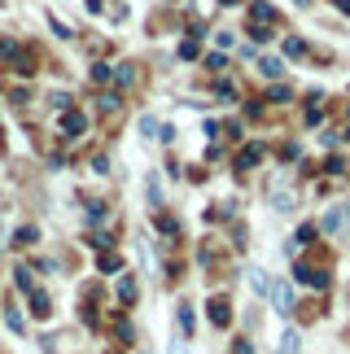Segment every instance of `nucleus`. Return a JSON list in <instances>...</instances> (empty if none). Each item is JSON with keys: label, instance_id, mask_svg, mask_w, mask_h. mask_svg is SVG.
I'll return each instance as SVG.
<instances>
[{"label": "nucleus", "instance_id": "nucleus-1", "mask_svg": "<svg viewBox=\"0 0 350 354\" xmlns=\"http://www.w3.org/2000/svg\"><path fill=\"white\" fill-rule=\"evenodd\" d=\"M293 276H298L302 284H311V289H329V276H324V271H315V267H306V263L293 267Z\"/></svg>", "mask_w": 350, "mask_h": 354}, {"label": "nucleus", "instance_id": "nucleus-2", "mask_svg": "<svg viewBox=\"0 0 350 354\" xmlns=\"http://www.w3.org/2000/svg\"><path fill=\"white\" fill-rule=\"evenodd\" d=\"M210 324H214V328H228V324H232V310H228V302H223V297H210Z\"/></svg>", "mask_w": 350, "mask_h": 354}, {"label": "nucleus", "instance_id": "nucleus-3", "mask_svg": "<svg viewBox=\"0 0 350 354\" xmlns=\"http://www.w3.org/2000/svg\"><path fill=\"white\" fill-rule=\"evenodd\" d=\"M272 302H276V310H280V315H289V310H293V289H289L285 280H280V284H272Z\"/></svg>", "mask_w": 350, "mask_h": 354}, {"label": "nucleus", "instance_id": "nucleus-4", "mask_svg": "<svg viewBox=\"0 0 350 354\" xmlns=\"http://www.w3.org/2000/svg\"><path fill=\"white\" fill-rule=\"evenodd\" d=\"M84 127H88V118L79 114V110H66V114H62V131H66V136H84Z\"/></svg>", "mask_w": 350, "mask_h": 354}, {"label": "nucleus", "instance_id": "nucleus-5", "mask_svg": "<svg viewBox=\"0 0 350 354\" xmlns=\"http://www.w3.org/2000/svg\"><path fill=\"white\" fill-rule=\"evenodd\" d=\"M346 223H350V206H338L333 214H324V232H342Z\"/></svg>", "mask_w": 350, "mask_h": 354}, {"label": "nucleus", "instance_id": "nucleus-6", "mask_svg": "<svg viewBox=\"0 0 350 354\" xmlns=\"http://www.w3.org/2000/svg\"><path fill=\"white\" fill-rule=\"evenodd\" d=\"M250 22H267V26H272L276 22V9L263 5V0H254V5H250Z\"/></svg>", "mask_w": 350, "mask_h": 354}, {"label": "nucleus", "instance_id": "nucleus-7", "mask_svg": "<svg viewBox=\"0 0 350 354\" xmlns=\"http://www.w3.org/2000/svg\"><path fill=\"white\" fill-rule=\"evenodd\" d=\"M31 310H35V319H48L53 310H48V293H35L31 289Z\"/></svg>", "mask_w": 350, "mask_h": 354}, {"label": "nucleus", "instance_id": "nucleus-8", "mask_svg": "<svg viewBox=\"0 0 350 354\" xmlns=\"http://www.w3.org/2000/svg\"><path fill=\"white\" fill-rule=\"evenodd\" d=\"M97 114H118V92H105V97H97Z\"/></svg>", "mask_w": 350, "mask_h": 354}, {"label": "nucleus", "instance_id": "nucleus-9", "mask_svg": "<svg viewBox=\"0 0 350 354\" xmlns=\"http://www.w3.org/2000/svg\"><path fill=\"white\" fill-rule=\"evenodd\" d=\"M250 39H254V44H267V39H272V26H267V22H250Z\"/></svg>", "mask_w": 350, "mask_h": 354}, {"label": "nucleus", "instance_id": "nucleus-10", "mask_svg": "<svg viewBox=\"0 0 350 354\" xmlns=\"http://www.w3.org/2000/svg\"><path fill=\"white\" fill-rule=\"evenodd\" d=\"M259 66H263V75H267V79H280V75H285V62H276V57H263Z\"/></svg>", "mask_w": 350, "mask_h": 354}, {"label": "nucleus", "instance_id": "nucleus-11", "mask_svg": "<svg viewBox=\"0 0 350 354\" xmlns=\"http://www.w3.org/2000/svg\"><path fill=\"white\" fill-rule=\"evenodd\" d=\"M276 354H298V333H285V337H280Z\"/></svg>", "mask_w": 350, "mask_h": 354}, {"label": "nucleus", "instance_id": "nucleus-12", "mask_svg": "<svg viewBox=\"0 0 350 354\" xmlns=\"http://www.w3.org/2000/svg\"><path fill=\"white\" fill-rule=\"evenodd\" d=\"M259 153H263V149H259V145H254V149H246V153H241V158H237V167H241V171H246V167H254V162H259Z\"/></svg>", "mask_w": 350, "mask_h": 354}, {"label": "nucleus", "instance_id": "nucleus-13", "mask_svg": "<svg viewBox=\"0 0 350 354\" xmlns=\"http://www.w3.org/2000/svg\"><path fill=\"white\" fill-rule=\"evenodd\" d=\"M315 232H320L315 223H302V227H298V245H311V241H315Z\"/></svg>", "mask_w": 350, "mask_h": 354}, {"label": "nucleus", "instance_id": "nucleus-14", "mask_svg": "<svg viewBox=\"0 0 350 354\" xmlns=\"http://www.w3.org/2000/svg\"><path fill=\"white\" fill-rule=\"evenodd\" d=\"M118 297H123V302H131V297H136V280H123V284H118Z\"/></svg>", "mask_w": 350, "mask_h": 354}, {"label": "nucleus", "instance_id": "nucleus-15", "mask_svg": "<svg viewBox=\"0 0 350 354\" xmlns=\"http://www.w3.org/2000/svg\"><path fill=\"white\" fill-rule=\"evenodd\" d=\"M302 53H306L302 39H285V57H302Z\"/></svg>", "mask_w": 350, "mask_h": 354}, {"label": "nucleus", "instance_id": "nucleus-16", "mask_svg": "<svg viewBox=\"0 0 350 354\" xmlns=\"http://www.w3.org/2000/svg\"><path fill=\"white\" fill-rule=\"evenodd\" d=\"M13 245H18V250H26V245H35V227H22V232H18V241H13Z\"/></svg>", "mask_w": 350, "mask_h": 354}, {"label": "nucleus", "instance_id": "nucleus-17", "mask_svg": "<svg viewBox=\"0 0 350 354\" xmlns=\"http://www.w3.org/2000/svg\"><path fill=\"white\" fill-rule=\"evenodd\" d=\"M92 79H97V84H110V79H114V66H97Z\"/></svg>", "mask_w": 350, "mask_h": 354}, {"label": "nucleus", "instance_id": "nucleus-18", "mask_svg": "<svg viewBox=\"0 0 350 354\" xmlns=\"http://www.w3.org/2000/svg\"><path fill=\"white\" fill-rule=\"evenodd\" d=\"M13 276H18V289H26V293H31V271H26V267H18Z\"/></svg>", "mask_w": 350, "mask_h": 354}, {"label": "nucleus", "instance_id": "nucleus-19", "mask_svg": "<svg viewBox=\"0 0 350 354\" xmlns=\"http://www.w3.org/2000/svg\"><path fill=\"white\" fill-rule=\"evenodd\" d=\"M180 57H188V62L197 57V39H184V44H180Z\"/></svg>", "mask_w": 350, "mask_h": 354}, {"label": "nucleus", "instance_id": "nucleus-20", "mask_svg": "<svg viewBox=\"0 0 350 354\" xmlns=\"http://www.w3.org/2000/svg\"><path fill=\"white\" fill-rule=\"evenodd\" d=\"M114 79H118V84H131V79H136V71H131V66H118Z\"/></svg>", "mask_w": 350, "mask_h": 354}, {"label": "nucleus", "instance_id": "nucleus-21", "mask_svg": "<svg viewBox=\"0 0 350 354\" xmlns=\"http://www.w3.org/2000/svg\"><path fill=\"white\" fill-rule=\"evenodd\" d=\"M324 167H329V175H342V171H346V162H342V158H338V153H333V158H329V162H324Z\"/></svg>", "mask_w": 350, "mask_h": 354}, {"label": "nucleus", "instance_id": "nucleus-22", "mask_svg": "<svg viewBox=\"0 0 350 354\" xmlns=\"http://www.w3.org/2000/svg\"><path fill=\"white\" fill-rule=\"evenodd\" d=\"M267 101H289V88H285V84L272 88V92H267Z\"/></svg>", "mask_w": 350, "mask_h": 354}, {"label": "nucleus", "instance_id": "nucleus-23", "mask_svg": "<svg viewBox=\"0 0 350 354\" xmlns=\"http://www.w3.org/2000/svg\"><path fill=\"white\" fill-rule=\"evenodd\" d=\"M206 66H210V71H223L228 62H223V53H210V57H206Z\"/></svg>", "mask_w": 350, "mask_h": 354}, {"label": "nucleus", "instance_id": "nucleus-24", "mask_svg": "<svg viewBox=\"0 0 350 354\" xmlns=\"http://www.w3.org/2000/svg\"><path fill=\"white\" fill-rule=\"evenodd\" d=\"M180 328H184V333H193V315H188V306H180Z\"/></svg>", "mask_w": 350, "mask_h": 354}, {"label": "nucleus", "instance_id": "nucleus-25", "mask_svg": "<svg viewBox=\"0 0 350 354\" xmlns=\"http://www.w3.org/2000/svg\"><path fill=\"white\" fill-rule=\"evenodd\" d=\"M101 271H118V258L114 254H101Z\"/></svg>", "mask_w": 350, "mask_h": 354}, {"label": "nucleus", "instance_id": "nucleus-26", "mask_svg": "<svg viewBox=\"0 0 350 354\" xmlns=\"http://www.w3.org/2000/svg\"><path fill=\"white\" fill-rule=\"evenodd\" d=\"M232 350H237V354H254V346H250V342H237Z\"/></svg>", "mask_w": 350, "mask_h": 354}, {"label": "nucleus", "instance_id": "nucleus-27", "mask_svg": "<svg viewBox=\"0 0 350 354\" xmlns=\"http://www.w3.org/2000/svg\"><path fill=\"white\" fill-rule=\"evenodd\" d=\"M223 5H237V0H223Z\"/></svg>", "mask_w": 350, "mask_h": 354}]
</instances>
